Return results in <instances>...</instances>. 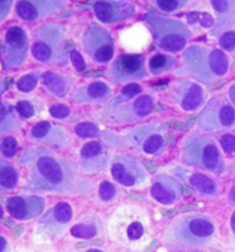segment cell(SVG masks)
<instances>
[{
  "instance_id": "cell-1",
  "label": "cell",
  "mask_w": 235,
  "mask_h": 252,
  "mask_svg": "<svg viewBox=\"0 0 235 252\" xmlns=\"http://www.w3.org/2000/svg\"><path fill=\"white\" fill-rule=\"evenodd\" d=\"M20 166L25 171V191L76 194L88 190L86 180L81 179L74 165L47 149H25L20 156Z\"/></svg>"
},
{
  "instance_id": "cell-2",
  "label": "cell",
  "mask_w": 235,
  "mask_h": 252,
  "mask_svg": "<svg viewBox=\"0 0 235 252\" xmlns=\"http://www.w3.org/2000/svg\"><path fill=\"white\" fill-rule=\"evenodd\" d=\"M216 240V226L210 218L190 214L177 218L163 236V244L169 250L180 251L212 245Z\"/></svg>"
},
{
  "instance_id": "cell-3",
  "label": "cell",
  "mask_w": 235,
  "mask_h": 252,
  "mask_svg": "<svg viewBox=\"0 0 235 252\" xmlns=\"http://www.w3.org/2000/svg\"><path fill=\"white\" fill-rule=\"evenodd\" d=\"M183 63L184 74L206 85L223 78L230 69V60L223 50L199 45L190 46L184 50Z\"/></svg>"
},
{
  "instance_id": "cell-4",
  "label": "cell",
  "mask_w": 235,
  "mask_h": 252,
  "mask_svg": "<svg viewBox=\"0 0 235 252\" xmlns=\"http://www.w3.org/2000/svg\"><path fill=\"white\" fill-rule=\"evenodd\" d=\"M33 59L46 65H66L71 60L65 42V31L57 24H46L39 27L33 33L30 46Z\"/></svg>"
},
{
  "instance_id": "cell-5",
  "label": "cell",
  "mask_w": 235,
  "mask_h": 252,
  "mask_svg": "<svg viewBox=\"0 0 235 252\" xmlns=\"http://www.w3.org/2000/svg\"><path fill=\"white\" fill-rule=\"evenodd\" d=\"M183 161L188 166L199 171L221 175L226 171V163L220 149L210 137L202 134H191L183 147Z\"/></svg>"
},
{
  "instance_id": "cell-6",
  "label": "cell",
  "mask_w": 235,
  "mask_h": 252,
  "mask_svg": "<svg viewBox=\"0 0 235 252\" xmlns=\"http://www.w3.org/2000/svg\"><path fill=\"white\" fill-rule=\"evenodd\" d=\"M144 21L148 25V30L151 31L156 45L165 52H181L192 36L191 30L178 20L149 13L146 15Z\"/></svg>"
},
{
  "instance_id": "cell-7",
  "label": "cell",
  "mask_w": 235,
  "mask_h": 252,
  "mask_svg": "<svg viewBox=\"0 0 235 252\" xmlns=\"http://www.w3.org/2000/svg\"><path fill=\"white\" fill-rule=\"evenodd\" d=\"M155 110L154 97L141 94L133 100L118 101L112 100L104 112V119L118 124H133L149 117Z\"/></svg>"
},
{
  "instance_id": "cell-8",
  "label": "cell",
  "mask_w": 235,
  "mask_h": 252,
  "mask_svg": "<svg viewBox=\"0 0 235 252\" xmlns=\"http://www.w3.org/2000/svg\"><path fill=\"white\" fill-rule=\"evenodd\" d=\"M201 129L207 132L228 130L235 125L234 105L221 97H214L206 104L198 118Z\"/></svg>"
},
{
  "instance_id": "cell-9",
  "label": "cell",
  "mask_w": 235,
  "mask_h": 252,
  "mask_svg": "<svg viewBox=\"0 0 235 252\" xmlns=\"http://www.w3.org/2000/svg\"><path fill=\"white\" fill-rule=\"evenodd\" d=\"M83 49L91 59L93 63L97 64H108L114 59L115 54V40L108 31L98 27L90 25L83 33Z\"/></svg>"
},
{
  "instance_id": "cell-10",
  "label": "cell",
  "mask_w": 235,
  "mask_h": 252,
  "mask_svg": "<svg viewBox=\"0 0 235 252\" xmlns=\"http://www.w3.org/2000/svg\"><path fill=\"white\" fill-rule=\"evenodd\" d=\"M29 53V39L21 27L14 25L8 28L4 36L1 52V63L6 71H15L27 61Z\"/></svg>"
},
{
  "instance_id": "cell-11",
  "label": "cell",
  "mask_w": 235,
  "mask_h": 252,
  "mask_svg": "<svg viewBox=\"0 0 235 252\" xmlns=\"http://www.w3.org/2000/svg\"><path fill=\"white\" fill-rule=\"evenodd\" d=\"M111 176L115 182L125 187L144 185L149 178L147 168L139 159L127 154L115 156L111 162Z\"/></svg>"
},
{
  "instance_id": "cell-12",
  "label": "cell",
  "mask_w": 235,
  "mask_h": 252,
  "mask_svg": "<svg viewBox=\"0 0 235 252\" xmlns=\"http://www.w3.org/2000/svg\"><path fill=\"white\" fill-rule=\"evenodd\" d=\"M108 76L114 83H134L148 76L146 57L141 54H122L114 60Z\"/></svg>"
},
{
  "instance_id": "cell-13",
  "label": "cell",
  "mask_w": 235,
  "mask_h": 252,
  "mask_svg": "<svg viewBox=\"0 0 235 252\" xmlns=\"http://www.w3.org/2000/svg\"><path fill=\"white\" fill-rule=\"evenodd\" d=\"M66 7V0H17L15 11L25 23H37L59 14Z\"/></svg>"
},
{
  "instance_id": "cell-14",
  "label": "cell",
  "mask_w": 235,
  "mask_h": 252,
  "mask_svg": "<svg viewBox=\"0 0 235 252\" xmlns=\"http://www.w3.org/2000/svg\"><path fill=\"white\" fill-rule=\"evenodd\" d=\"M74 219V211L68 202H59L40 218V230L49 237H59L65 233Z\"/></svg>"
},
{
  "instance_id": "cell-15",
  "label": "cell",
  "mask_w": 235,
  "mask_h": 252,
  "mask_svg": "<svg viewBox=\"0 0 235 252\" xmlns=\"http://www.w3.org/2000/svg\"><path fill=\"white\" fill-rule=\"evenodd\" d=\"M173 101L187 112L198 111L205 104V90L194 82H178L172 89Z\"/></svg>"
},
{
  "instance_id": "cell-16",
  "label": "cell",
  "mask_w": 235,
  "mask_h": 252,
  "mask_svg": "<svg viewBox=\"0 0 235 252\" xmlns=\"http://www.w3.org/2000/svg\"><path fill=\"white\" fill-rule=\"evenodd\" d=\"M130 140L133 146H139L141 151L148 156H159L166 146L165 134L156 125H146L134 129Z\"/></svg>"
},
{
  "instance_id": "cell-17",
  "label": "cell",
  "mask_w": 235,
  "mask_h": 252,
  "mask_svg": "<svg viewBox=\"0 0 235 252\" xmlns=\"http://www.w3.org/2000/svg\"><path fill=\"white\" fill-rule=\"evenodd\" d=\"M7 212L17 220H30L42 215L44 200L39 195H18L6 201Z\"/></svg>"
},
{
  "instance_id": "cell-18",
  "label": "cell",
  "mask_w": 235,
  "mask_h": 252,
  "mask_svg": "<svg viewBox=\"0 0 235 252\" xmlns=\"http://www.w3.org/2000/svg\"><path fill=\"white\" fill-rule=\"evenodd\" d=\"M110 151L103 141H88L81 150V169L86 173L105 171Z\"/></svg>"
},
{
  "instance_id": "cell-19",
  "label": "cell",
  "mask_w": 235,
  "mask_h": 252,
  "mask_svg": "<svg viewBox=\"0 0 235 252\" xmlns=\"http://www.w3.org/2000/svg\"><path fill=\"white\" fill-rule=\"evenodd\" d=\"M136 7L126 3V1H117V0H100L94 4V14L104 24H117L126 21L136 15Z\"/></svg>"
},
{
  "instance_id": "cell-20",
  "label": "cell",
  "mask_w": 235,
  "mask_h": 252,
  "mask_svg": "<svg viewBox=\"0 0 235 252\" xmlns=\"http://www.w3.org/2000/svg\"><path fill=\"white\" fill-rule=\"evenodd\" d=\"M151 195L156 202L172 207L183 198V187L177 179L168 175H159L151 187Z\"/></svg>"
},
{
  "instance_id": "cell-21",
  "label": "cell",
  "mask_w": 235,
  "mask_h": 252,
  "mask_svg": "<svg viewBox=\"0 0 235 252\" xmlns=\"http://www.w3.org/2000/svg\"><path fill=\"white\" fill-rule=\"evenodd\" d=\"M30 139L35 141H40L52 147H64L68 143V133L62 127L53 125L47 121L37 122L30 130Z\"/></svg>"
},
{
  "instance_id": "cell-22",
  "label": "cell",
  "mask_w": 235,
  "mask_h": 252,
  "mask_svg": "<svg viewBox=\"0 0 235 252\" xmlns=\"http://www.w3.org/2000/svg\"><path fill=\"white\" fill-rule=\"evenodd\" d=\"M216 20L212 33L220 36L235 25V0H210Z\"/></svg>"
},
{
  "instance_id": "cell-23",
  "label": "cell",
  "mask_w": 235,
  "mask_h": 252,
  "mask_svg": "<svg viewBox=\"0 0 235 252\" xmlns=\"http://www.w3.org/2000/svg\"><path fill=\"white\" fill-rule=\"evenodd\" d=\"M111 94L110 86L101 81H94L88 85H83L75 90L74 100L78 104H91L103 103Z\"/></svg>"
},
{
  "instance_id": "cell-24",
  "label": "cell",
  "mask_w": 235,
  "mask_h": 252,
  "mask_svg": "<svg viewBox=\"0 0 235 252\" xmlns=\"http://www.w3.org/2000/svg\"><path fill=\"white\" fill-rule=\"evenodd\" d=\"M185 180L191 189L204 197H217L220 194V186L217 185V182L204 173L185 175Z\"/></svg>"
},
{
  "instance_id": "cell-25",
  "label": "cell",
  "mask_w": 235,
  "mask_h": 252,
  "mask_svg": "<svg viewBox=\"0 0 235 252\" xmlns=\"http://www.w3.org/2000/svg\"><path fill=\"white\" fill-rule=\"evenodd\" d=\"M103 222L97 216H88L71 229V234L81 240H93L103 233Z\"/></svg>"
},
{
  "instance_id": "cell-26",
  "label": "cell",
  "mask_w": 235,
  "mask_h": 252,
  "mask_svg": "<svg viewBox=\"0 0 235 252\" xmlns=\"http://www.w3.org/2000/svg\"><path fill=\"white\" fill-rule=\"evenodd\" d=\"M42 83H43L44 88L50 93H53L54 96L62 98V97L68 96L71 86H72V79L66 78L64 75L46 72L42 76Z\"/></svg>"
},
{
  "instance_id": "cell-27",
  "label": "cell",
  "mask_w": 235,
  "mask_h": 252,
  "mask_svg": "<svg viewBox=\"0 0 235 252\" xmlns=\"http://www.w3.org/2000/svg\"><path fill=\"white\" fill-rule=\"evenodd\" d=\"M20 173L13 165L0 159V191H11L18 187Z\"/></svg>"
},
{
  "instance_id": "cell-28",
  "label": "cell",
  "mask_w": 235,
  "mask_h": 252,
  "mask_svg": "<svg viewBox=\"0 0 235 252\" xmlns=\"http://www.w3.org/2000/svg\"><path fill=\"white\" fill-rule=\"evenodd\" d=\"M176 65V59L168 54H155L148 61V68L152 75H162Z\"/></svg>"
},
{
  "instance_id": "cell-29",
  "label": "cell",
  "mask_w": 235,
  "mask_h": 252,
  "mask_svg": "<svg viewBox=\"0 0 235 252\" xmlns=\"http://www.w3.org/2000/svg\"><path fill=\"white\" fill-rule=\"evenodd\" d=\"M21 127V121L17 118L11 108L0 105V134L7 133Z\"/></svg>"
},
{
  "instance_id": "cell-30",
  "label": "cell",
  "mask_w": 235,
  "mask_h": 252,
  "mask_svg": "<svg viewBox=\"0 0 235 252\" xmlns=\"http://www.w3.org/2000/svg\"><path fill=\"white\" fill-rule=\"evenodd\" d=\"M146 233H147L146 224L141 222V220H139V219H134V220H132V222L126 226V241H129V243H137V241H140L141 238L146 236Z\"/></svg>"
},
{
  "instance_id": "cell-31",
  "label": "cell",
  "mask_w": 235,
  "mask_h": 252,
  "mask_svg": "<svg viewBox=\"0 0 235 252\" xmlns=\"http://www.w3.org/2000/svg\"><path fill=\"white\" fill-rule=\"evenodd\" d=\"M187 21L191 25H198L202 28H212L214 25V18L207 13H199V11H194L187 14Z\"/></svg>"
},
{
  "instance_id": "cell-32",
  "label": "cell",
  "mask_w": 235,
  "mask_h": 252,
  "mask_svg": "<svg viewBox=\"0 0 235 252\" xmlns=\"http://www.w3.org/2000/svg\"><path fill=\"white\" fill-rule=\"evenodd\" d=\"M40 74L39 72H32V74L24 75L18 81H17V89L24 93H29L37 86Z\"/></svg>"
},
{
  "instance_id": "cell-33",
  "label": "cell",
  "mask_w": 235,
  "mask_h": 252,
  "mask_svg": "<svg viewBox=\"0 0 235 252\" xmlns=\"http://www.w3.org/2000/svg\"><path fill=\"white\" fill-rule=\"evenodd\" d=\"M185 0H154L155 7L163 13H177L185 6Z\"/></svg>"
},
{
  "instance_id": "cell-34",
  "label": "cell",
  "mask_w": 235,
  "mask_h": 252,
  "mask_svg": "<svg viewBox=\"0 0 235 252\" xmlns=\"http://www.w3.org/2000/svg\"><path fill=\"white\" fill-rule=\"evenodd\" d=\"M18 151V141L13 136H6L0 139V153L4 158H13Z\"/></svg>"
},
{
  "instance_id": "cell-35",
  "label": "cell",
  "mask_w": 235,
  "mask_h": 252,
  "mask_svg": "<svg viewBox=\"0 0 235 252\" xmlns=\"http://www.w3.org/2000/svg\"><path fill=\"white\" fill-rule=\"evenodd\" d=\"M75 133L82 139H93L100 134V129H98V126L91 122H83L75 127Z\"/></svg>"
},
{
  "instance_id": "cell-36",
  "label": "cell",
  "mask_w": 235,
  "mask_h": 252,
  "mask_svg": "<svg viewBox=\"0 0 235 252\" xmlns=\"http://www.w3.org/2000/svg\"><path fill=\"white\" fill-rule=\"evenodd\" d=\"M219 45L224 52L235 54V30H230L219 36Z\"/></svg>"
},
{
  "instance_id": "cell-37",
  "label": "cell",
  "mask_w": 235,
  "mask_h": 252,
  "mask_svg": "<svg viewBox=\"0 0 235 252\" xmlns=\"http://www.w3.org/2000/svg\"><path fill=\"white\" fill-rule=\"evenodd\" d=\"M141 93H143V89H141L140 85L129 83V85H126L125 89L122 90L120 96H118L115 100H118V101H127V100H133L136 97L141 96Z\"/></svg>"
},
{
  "instance_id": "cell-38",
  "label": "cell",
  "mask_w": 235,
  "mask_h": 252,
  "mask_svg": "<svg viewBox=\"0 0 235 252\" xmlns=\"http://www.w3.org/2000/svg\"><path fill=\"white\" fill-rule=\"evenodd\" d=\"M117 195V187L112 185L111 182H107V180H105V182L101 183L100 189H98V197H100V200L103 201V202H110V201L114 200Z\"/></svg>"
},
{
  "instance_id": "cell-39",
  "label": "cell",
  "mask_w": 235,
  "mask_h": 252,
  "mask_svg": "<svg viewBox=\"0 0 235 252\" xmlns=\"http://www.w3.org/2000/svg\"><path fill=\"white\" fill-rule=\"evenodd\" d=\"M220 144L221 149L226 154H228V156L235 154V134H223L220 137Z\"/></svg>"
},
{
  "instance_id": "cell-40",
  "label": "cell",
  "mask_w": 235,
  "mask_h": 252,
  "mask_svg": "<svg viewBox=\"0 0 235 252\" xmlns=\"http://www.w3.org/2000/svg\"><path fill=\"white\" fill-rule=\"evenodd\" d=\"M50 115L56 119H66L71 115V108L65 104H54L50 108Z\"/></svg>"
},
{
  "instance_id": "cell-41",
  "label": "cell",
  "mask_w": 235,
  "mask_h": 252,
  "mask_svg": "<svg viewBox=\"0 0 235 252\" xmlns=\"http://www.w3.org/2000/svg\"><path fill=\"white\" fill-rule=\"evenodd\" d=\"M17 111L22 118H32L35 117V107L29 101H20L17 104Z\"/></svg>"
},
{
  "instance_id": "cell-42",
  "label": "cell",
  "mask_w": 235,
  "mask_h": 252,
  "mask_svg": "<svg viewBox=\"0 0 235 252\" xmlns=\"http://www.w3.org/2000/svg\"><path fill=\"white\" fill-rule=\"evenodd\" d=\"M13 4H14V0H0V24L10 15Z\"/></svg>"
},
{
  "instance_id": "cell-43",
  "label": "cell",
  "mask_w": 235,
  "mask_h": 252,
  "mask_svg": "<svg viewBox=\"0 0 235 252\" xmlns=\"http://www.w3.org/2000/svg\"><path fill=\"white\" fill-rule=\"evenodd\" d=\"M71 63L74 64V67L76 68V71L82 72L85 68H86V64H85V60L81 56V53L76 52V50H72L71 52Z\"/></svg>"
},
{
  "instance_id": "cell-44",
  "label": "cell",
  "mask_w": 235,
  "mask_h": 252,
  "mask_svg": "<svg viewBox=\"0 0 235 252\" xmlns=\"http://www.w3.org/2000/svg\"><path fill=\"white\" fill-rule=\"evenodd\" d=\"M68 252H104L101 250H98V248H86V250H82L81 247H76L75 250H71V251Z\"/></svg>"
},
{
  "instance_id": "cell-45",
  "label": "cell",
  "mask_w": 235,
  "mask_h": 252,
  "mask_svg": "<svg viewBox=\"0 0 235 252\" xmlns=\"http://www.w3.org/2000/svg\"><path fill=\"white\" fill-rule=\"evenodd\" d=\"M168 126H172V127H176V129H180V130H187L188 127L185 124H181V122H169Z\"/></svg>"
},
{
  "instance_id": "cell-46",
  "label": "cell",
  "mask_w": 235,
  "mask_h": 252,
  "mask_svg": "<svg viewBox=\"0 0 235 252\" xmlns=\"http://www.w3.org/2000/svg\"><path fill=\"white\" fill-rule=\"evenodd\" d=\"M228 97H230V101L231 104L235 107V83L234 85H231V88L228 90Z\"/></svg>"
},
{
  "instance_id": "cell-47",
  "label": "cell",
  "mask_w": 235,
  "mask_h": 252,
  "mask_svg": "<svg viewBox=\"0 0 235 252\" xmlns=\"http://www.w3.org/2000/svg\"><path fill=\"white\" fill-rule=\"evenodd\" d=\"M8 248V243L3 236H0V252H6Z\"/></svg>"
},
{
  "instance_id": "cell-48",
  "label": "cell",
  "mask_w": 235,
  "mask_h": 252,
  "mask_svg": "<svg viewBox=\"0 0 235 252\" xmlns=\"http://www.w3.org/2000/svg\"><path fill=\"white\" fill-rule=\"evenodd\" d=\"M228 201L233 204V205H235V186L230 190V194H228Z\"/></svg>"
},
{
  "instance_id": "cell-49",
  "label": "cell",
  "mask_w": 235,
  "mask_h": 252,
  "mask_svg": "<svg viewBox=\"0 0 235 252\" xmlns=\"http://www.w3.org/2000/svg\"><path fill=\"white\" fill-rule=\"evenodd\" d=\"M231 230H233V233L235 234V212L231 216Z\"/></svg>"
},
{
  "instance_id": "cell-50",
  "label": "cell",
  "mask_w": 235,
  "mask_h": 252,
  "mask_svg": "<svg viewBox=\"0 0 235 252\" xmlns=\"http://www.w3.org/2000/svg\"><path fill=\"white\" fill-rule=\"evenodd\" d=\"M3 218V209H1V207H0V219Z\"/></svg>"
},
{
  "instance_id": "cell-51",
  "label": "cell",
  "mask_w": 235,
  "mask_h": 252,
  "mask_svg": "<svg viewBox=\"0 0 235 252\" xmlns=\"http://www.w3.org/2000/svg\"><path fill=\"white\" fill-rule=\"evenodd\" d=\"M194 252H202V251H194Z\"/></svg>"
},
{
  "instance_id": "cell-52",
  "label": "cell",
  "mask_w": 235,
  "mask_h": 252,
  "mask_svg": "<svg viewBox=\"0 0 235 252\" xmlns=\"http://www.w3.org/2000/svg\"><path fill=\"white\" fill-rule=\"evenodd\" d=\"M120 1H123V0H120Z\"/></svg>"
},
{
  "instance_id": "cell-53",
  "label": "cell",
  "mask_w": 235,
  "mask_h": 252,
  "mask_svg": "<svg viewBox=\"0 0 235 252\" xmlns=\"http://www.w3.org/2000/svg\"><path fill=\"white\" fill-rule=\"evenodd\" d=\"M185 1H187V0H185Z\"/></svg>"
}]
</instances>
